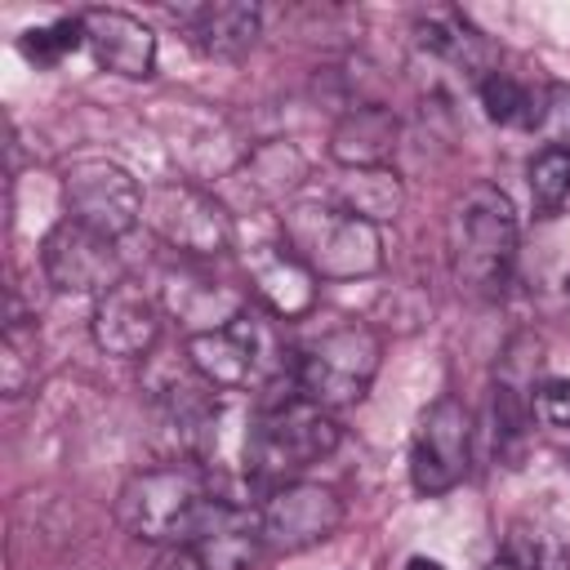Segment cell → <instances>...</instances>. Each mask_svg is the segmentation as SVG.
I'll use <instances>...</instances> for the list:
<instances>
[{"instance_id":"9","label":"cell","mask_w":570,"mask_h":570,"mask_svg":"<svg viewBox=\"0 0 570 570\" xmlns=\"http://www.w3.org/2000/svg\"><path fill=\"white\" fill-rule=\"evenodd\" d=\"M472 454V414L463 410L459 396H436L410 445V481L419 494H445L463 481Z\"/></svg>"},{"instance_id":"16","label":"cell","mask_w":570,"mask_h":570,"mask_svg":"<svg viewBox=\"0 0 570 570\" xmlns=\"http://www.w3.org/2000/svg\"><path fill=\"white\" fill-rule=\"evenodd\" d=\"M396 138H401V120L392 116V107L352 102L330 134V156L343 169H379L396 151Z\"/></svg>"},{"instance_id":"15","label":"cell","mask_w":570,"mask_h":570,"mask_svg":"<svg viewBox=\"0 0 570 570\" xmlns=\"http://www.w3.org/2000/svg\"><path fill=\"white\" fill-rule=\"evenodd\" d=\"M80 22H85V45H89L98 67H107L116 76H129V80L151 76L156 36L142 18H134L125 9H89V13H80Z\"/></svg>"},{"instance_id":"7","label":"cell","mask_w":570,"mask_h":570,"mask_svg":"<svg viewBox=\"0 0 570 570\" xmlns=\"http://www.w3.org/2000/svg\"><path fill=\"white\" fill-rule=\"evenodd\" d=\"M142 218L151 223V232L187 254V258H218L232 249V218L227 209L196 183H156L147 191V205H142Z\"/></svg>"},{"instance_id":"24","label":"cell","mask_w":570,"mask_h":570,"mask_svg":"<svg viewBox=\"0 0 570 570\" xmlns=\"http://www.w3.org/2000/svg\"><path fill=\"white\" fill-rule=\"evenodd\" d=\"M508 561H512L517 570H566L557 543H548L539 530H534V534L517 530V534L508 539Z\"/></svg>"},{"instance_id":"29","label":"cell","mask_w":570,"mask_h":570,"mask_svg":"<svg viewBox=\"0 0 570 570\" xmlns=\"http://www.w3.org/2000/svg\"><path fill=\"white\" fill-rule=\"evenodd\" d=\"M566 294H570V272H566Z\"/></svg>"},{"instance_id":"1","label":"cell","mask_w":570,"mask_h":570,"mask_svg":"<svg viewBox=\"0 0 570 570\" xmlns=\"http://www.w3.org/2000/svg\"><path fill=\"white\" fill-rule=\"evenodd\" d=\"M232 499L218 490L214 472L196 459H174L147 472H134L120 485L116 517L120 525L156 548H191L200 543Z\"/></svg>"},{"instance_id":"21","label":"cell","mask_w":570,"mask_h":570,"mask_svg":"<svg viewBox=\"0 0 570 570\" xmlns=\"http://www.w3.org/2000/svg\"><path fill=\"white\" fill-rule=\"evenodd\" d=\"M245 174H249V187H254L263 200H276V196L294 191V187L303 183L307 165H303L298 147H289V142H267V147H258V151L249 156Z\"/></svg>"},{"instance_id":"28","label":"cell","mask_w":570,"mask_h":570,"mask_svg":"<svg viewBox=\"0 0 570 570\" xmlns=\"http://www.w3.org/2000/svg\"><path fill=\"white\" fill-rule=\"evenodd\" d=\"M490 570H517V566H512V561H508V557H503V561H494V566H490Z\"/></svg>"},{"instance_id":"27","label":"cell","mask_w":570,"mask_h":570,"mask_svg":"<svg viewBox=\"0 0 570 570\" xmlns=\"http://www.w3.org/2000/svg\"><path fill=\"white\" fill-rule=\"evenodd\" d=\"M405 570H445L441 561H432V557H410L405 561Z\"/></svg>"},{"instance_id":"2","label":"cell","mask_w":570,"mask_h":570,"mask_svg":"<svg viewBox=\"0 0 570 570\" xmlns=\"http://www.w3.org/2000/svg\"><path fill=\"white\" fill-rule=\"evenodd\" d=\"M187 365L214 392H272L281 379L294 374L276 316L249 303L232 321L214 330H196L187 338Z\"/></svg>"},{"instance_id":"11","label":"cell","mask_w":570,"mask_h":570,"mask_svg":"<svg viewBox=\"0 0 570 570\" xmlns=\"http://www.w3.org/2000/svg\"><path fill=\"white\" fill-rule=\"evenodd\" d=\"M40 263H45L49 285L62 289V294H107L111 285L125 281L116 240H107V236L80 227L76 218H62V223L45 236Z\"/></svg>"},{"instance_id":"10","label":"cell","mask_w":570,"mask_h":570,"mask_svg":"<svg viewBox=\"0 0 570 570\" xmlns=\"http://www.w3.org/2000/svg\"><path fill=\"white\" fill-rule=\"evenodd\" d=\"M258 525L272 552H303L325 543L343 525V499L316 481H285L267 490L258 508Z\"/></svg>"},{"instance_id":"8","label":"cell","mask_w":570,"mask_h":570,"mask_svg":"<svg viewBox=\"0 0 570 570\" xmlns=\"http://www.w3.org/2000/svg\"><path fill=\"white\" fill-rule=\"evenodd\" d=\"M62 196H67V218L80 227L116 240L142 223V191L129 178V169L111 160H76L62 174Z\"/></svg>"},{"instance_id":"6","label":"cell","mask_w":570,"mask_h":570,"mask_svg":"<svg viewBox=\"0 0 570 570\" xmlns=\"http://www.w3.org/2000/svg\"><path fill=\"white\" fill-rule=\"evenodd\" d=\"M383 361V338L370 325H338L325 330L321 338H312L298 361H294V387L303 401L321 405V410H338V405H356Z\"/></svg>"},{"instance_id":"18","label":"cell","mask_w":570,"mask_h":570,"mask_svg":"<svg viewBox=\"0 0 570 570\" xmlns=\"http://www.w3.org/2000/svg\"><path fill=\"white\" fill-rule=\"evenodd\" d=\"M330 200H338L343 209L379 227L383 218L401 214L405 191H401V178L387 165H379V169H343V178L330 187Z\"/></svg>"},{"instance_id":"20","label":"cell","mask_w":570,"mask_h":570,"mask_svg":"<svg viewBox=\"0 0 570 570\" xmlns=\"http://www.w3.org/2000/svg\"><path fill=\"white\" fill-rule=\"evenodd\" d=\"M36 379V325L18 307H9L4 334H0V387L4 396H22Z\"/></svg>"},{"instance_id":"5","label":"cell","mask_w":570,"mask_h":570,"mask_svg":"<svg viewBox=\"0 0 570 570\" xmlns=\"http://www.w3.org/2000/svg\"><path fill=\"white\" fill-rule=\"evenodd\" d=\"M454 276L476 298H499L517 258V214L494 183H472L450 218Z\"/></svg>"},{"instance_id":"4","label":"cell","mask_w":570,"mask_h":570,"mask_svg":"<svg viewBox=\"0 0 570 570\" xmlns=\"http://www.w3.org/2000/svg\"><path fill=\"white\" fill-rule=\"evenodd\" d=\"M285 245L325 281H356L383 267V236L374 223L356 218L330 196L294 200L281 214Z\"/></svg>"},{"instance_id":"3","label":"cell","mask_w":570,"mask_h":570,"mask_svg":"<svg viewBox=\"0 0 570 570\" xmlns=\"http://www.w3.org/2000/svg\"><path fill=\"white\" fill-rule=\"evenodd\" d=\"M334 445H338V423L330 419V410L303 401L294 387L285 396L258 401L245 428V441H240V459H245L249 481L276 490L285 481H298V472L321 463Z\"/></svg>"},{"instance_id":"25","label":"cell","mask_w":570,"mask_h":570,"mask_svg":"<svg viewBox=\"0 0 570 570\" xmlns=\"http://www.w3.org/2000/svg\"><path fill=\"white\" fill-rule=\"evenodd\" d=\"M534 410L552 428H570V379H548L534 392Z\"/></svg>"},{"instance_id":"14","label":"cell","mask_w":570,"mask_h":570,"mask_svg":"<svg viewBox=\"0 0 570 570\" xmlns=\"http://www.w3.org/2000/svg\"><path fill=\"white\" fill-rule=\"evenodd\" d=\"M249 285L276 321H294L316 303V272L289 245H254L245 254Z\"/></svg>"},{"instance_id":"17","label":"cell","mask_w":570,"mask_h":570,"mask_svg":"<svg viewBox=\"0 0 570 570\" xmlns=\"http://www.w3.org/2000/svg\"><path fill=\"white\" fill-rule=\"evenodd\" d=\"M414 36H419V45H423L428 53H436L441 62H450V67H459V71H472L476 85L494 71V67H490V45H485V36H481L459 9H428V13H419V18H414Z\"/></svg>"},{"instance_id":"22","label":"cell","mask_w":570,"mask_h":570,"mask_svg":"<svg viewBox=\"0 0 570 570\" xmlns=\"http://www.w3.org/2000/svg\"><path fill=\"white\" fill-rule=\"evenodd\" d=\"M525 183H530V200L539 209H557L570 196V147L552 142V147L534 151L525 165Z\"/></svg>"},{"instance_id":"12","label":"cell","mask_w":570,"mask_h":570,"mask_svg":"<svg viewBox=\"0 0 570 570\" xmlns=\"http://www.w3.org/2000/svg\"><path fill=\"white\" fill-rule=\"evenodd\" d=\"M169 18L183 27L187 45L205 58L218 62H236L254 49L258 31H263V13L258 4L245 0H205V4H174Z\"/></svg>"},{"instance_id":"23","label":"cell","mask_w":570,"mask_h":570,"mask_svg":"<svg viewBox=\"0 0 570 570\" xmlns=\"http://www.w3.org/2000/svg\"><path fill=\"white\" fill-rule=\"evenodd\" d=\"M80 45H85V22H80V18H58V22H49V27H31V31L18 36L22 58L36 62V67H53V62H62L67 53H76Z\"/></svg>"},{"instance_id":"26","label":"cell","mask_w":570,"mask_h":570,"mask_svg":"<svg viewBox=\"0 0 570 570\" xmlns=\"http://www.w3.org/2000/svg\"><path fill=\"white\" fill-rule=\"evenodd\" d=\"M156 570H205V561L196 557V548H160Z\"/></svg>"},{"instance_id":"13","label":"cell","mask_w":570,"mask_h":570,"mask_svg":"<svg viewBox=\"0 0 570 570\" xmlns=\"http://www.w3.org/2000/svg\"><path fill=\"white\" fill-rule=\"evenodd\" d=\"M94 338L107 356H125L138 361L156 347L160 338V307L151 294H142V285L120 281L107 294H98L94 307Z\"/></svg>"},{"instance_id":"19","label":"cell","mask_w":570,"mask_h":570,"mask_svg":"<svg viewBox=\"0 0 570 570\" xmlns=\"http://www.w3.org/2000/svg\"><path fill=\"white\" fill-rule=\"evenodd\" d=\"M481 107L494 125H508V129H534L543 120V94H534L530 85H521L517 76L508 71H490L481 85Z\"/></svg>"}]
</instances>
